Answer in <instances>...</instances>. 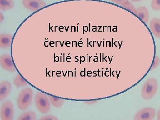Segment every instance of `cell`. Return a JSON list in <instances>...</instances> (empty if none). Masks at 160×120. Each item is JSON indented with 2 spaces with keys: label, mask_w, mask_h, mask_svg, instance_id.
Returning <instances> with one entry per match:
<instances>
[{
  "label": "cell",
  "mask_w": 160,
  "mask_h": 120,
  "mask_svg": "<svg viewBox=\"0 0 160 120\" xmlns=\"http://www.w3.org/2000/svg\"><path fill=\"white\" fill-rule=\"evenodd\" d=\"M11 91V84L7 81L2 82L0 84V100L5 99Z\"/></svg>",
  "instance_id": "obj_8"
},
{
  "label": "cell",
  "mask_w": 160,
  "mask_h": 120,
  "mask_svg": "<svg viewBox=\"0 0 160 120\" xmlns=\"http://www.w3.org/2000/svg\"><path fill=\"white\" fill-rule=\"evenodd\" d=\"M14 6L12 0H0V9L3 11L12 9Z\"/></svg>",
  "instance_id": "obj_12"
},
{
  "label": "cell",
  "mask_w": 160,
  "mask_h": 120,
  "mask_svg": "<svg viewBox=\"0 0 160 120\" xmlns=\"http://www.w3.org/2000/svg\"><path fill=\"white\" fill-rule=\"evenodd\" d=\"M122 6L124 7V8H126V9L134 13V14H136V9L135 8L134 6H133L131 3L129 2H126V3H125V4L123 5Z\"/></svg>",
  "instance_id": "obj_16"
},
{
  "label": "cell",
  "mask_w": 160,
  "mask_h": 120,
  "mask_svg": "<svg viewBox=\"0 0 160 120\" xmlns=\"http://www.w3.org/2000/svg\"><path fill=\"white\" fill-rule=\"evenodd\" d=\"M160 62V58L158 57H156L155 58L153 64H152V67L151 69H154L156 68V67H157V66L159 65Z\"/></svg>",
  "instance_id": "obj_18"
},
{
  "label": "cell",
  "mask_w": 160,
  "mask_h": 120,
  "mask_svg": "<svg viewBox=\"0 0 160 120\" xmlns=\"http://www.w3.org/2000/svg\"><path fill=\"white\" fill-rule=\"evenodd\" d=\"M49 100H50L52 106L56 107H59L63 105L64 103V100L59 98H55L54 97L49 96H48Z\"/></svg>",
  "instance_id": "obj_15"
},
{
  "label": "cell",
  "mask_w": 160,
  "mask_h": 120,
  "mask_svg": "<svg viewBox=\"0 0 160 120\" xmlns=\"http://www.w3.org/2000/svg\"><path fill=\"white\" fill-rule=\"evenodd\" d=\"M152 8L156 11L160 10V0H152L151 3Z\"/></svg>",
  "instance_id": "obj_17"
},
{
  "label": "cell",
  "mask_w": 160,
  "mask_h": 120,
  "mask_svg": "<svg viewBox=\"0 0 160 120\" xmlns=\"http://www.w3.org/2000/svg\"><path fill=\"white\" fill-rule=\"evenodd\" d=\"M36 115L32 111H27L24 112L18 118L20 120H34L36 119Z\"/></svg>",
  "instance_id": "obj_13"
},
{
  "label": "cell",
  "mask_w": 160,
  "mask_h": 120,
  "mask_svg": "<svg viewBox=\"0 0 160 120\" xmlns=\"http://www.w3.org/2000/svg\"><path fill=\"white\" fill-rule=\"evenodd\" d=\"M150 29L152 34L156 37L160 38V19L158 18L152 19L150 21Z\"/></svg>",
  "instance_id": "obj_10"
},
{
  "label": "cell",
  "mask_w": 160,
  "mask_h": 120,
  "mask_svg": "<svg viewBox=\"0 0 160 120\" xmlns=\"http://www.w3.org/2000/svg\"><path fill=\"white\" fill-rule=\"evenodd\" d=\"M110 1L112 2L122 6L126 2H129V0H110Z\"/></svg>",
  "instance_id": "obj_19"
},
{
  "label": "cell",
  "mask_w": 160,
  "mask_h": 120,
  "mask_svg": "<svg viewBox=\"0 0 160 120\" xmlns=\"http://www.w3.org/2000/svg\"><path fill=\"white\" fill-rule=\"evenodd\" d=\"M155 110L151 107L141 109L135 116L134 119L137 120H153L155 116Z\"/></svg>",
  "instance_id": "obj_5"
},
{
  "label": "cell",
  "mask_w": 160,
  "mask_h": 120,
  "mask_svg": "<svg viewBox=\"0 0 160 120\" xmlns=\"http://www.w3.org/2000/svg\"><path fill=\"white\" fill-rule=\"evenodd\" d=\"M13 84L18 87L27 86L28 83L19 74H18L13 79Z\"/></svg>",
  "instance_id": "obj_14"
},
{
  "label": "cell",
  "mask_w": 160,
  "mask_h": 120,
  "mask_svg": "<svg viewBox=\"0 0 160 120\" xmlns=\"http://www.w3.org/2000/svg\"><path fill=\"white\" fill-rule=\"evenodd\" d=\"M35 102L38 110L42 113H46L50 110L49 98L45 93L38 92L35 98Z\"/></svg>",
  "instance_id": "obj_3"
},
{
  "label": "cell",
  "mask_w": 160,
  "mask_h": 120,
  "mask_svg": "<svg viewBox=\"0 0 160 120\" xmlns=\"http://www.w3.org/2000/svg\"><path fill=\"white\" fill-rule=\"evenodd\" d=\"M58 118L54 116H46L42 117L40 118V120H58Z\"/></svg>",
  "instance_id": "obj_20"
},
{
  "label": "cell",
  "mask_w": 160,
  "mask_h": 120,
  "mask_svg": "<svg viewBox=\"0 0 160 120\" xmlns=\"http://www.w3.org/2000/svg\"><path fill=\"white\" fill-rule=\"evenodd\" d=\"M13 37L11 35L2 34L0 35V47L2 49H7L11 46Z\"/></svg>",
  "instance_id": "obj_9"
},
{
  "label": "cell",
  "mask_w": 160,
  "mask_h": 120,
  "mask_svg": "<svg viewBox=\"0 0 160 120\" xmlns=\"http://www.w3.org/2000/svg\"><path fill=\"white\" fill-rule=\"evenodd\" d=\"M23 6L26 9L32 11H36L46 6L42 0H22Z\"/></svg>",
  "instance_id": "obj_6"
},
{
  "label": "cell",
  "mask_w": 160,
  "mask_h": 120,
  "mask_svg": "<svg viewBox=\"0 0 160 120\" xmlns=\"http://www.w3.org/2000/svg\"><path fill=\"white\" fill-rule=\"evenodd\" d=\"M136 15L140 18L145 23H147L149 19V12L146 7H139L136 9Z\"/></svg>",
  "instance_id": "obj_11"
},
{
  "label": "cell",
  "mask_w": 160,
  "mask_h": 120,
  "mask_svg": "<svg viewBox=\"0 0 160 120\" xmlns=\"http://www.w3.org/2000/svg\"><path fill=\"white\" fill-rule=\"evenodd\" d=\"M158 82L153 78L149 79L144 84L142 90V96L145 100H149L154 96L158 90Z\"/></svg>",
  "instance_id": "obj_2"
},
{
  "label": "cell",
  "mask_w": 160,
  "mask_h": 120,
  "mask_svg": "<svg viewBox=\"0 0 160 120\" xmlns=\"http://www.w3.org/2000/svg\"><path fill=\"white\" fill-rule=\"evenodd\" d=\"M33 96V91L30 87L22 90L19 94L17 105L19 109L25 110L29 107L32 102Z\"/></svg>",
  "instance_id": "obj_1"
},
{
  "label": "cell",
  "mask_w": 160,
  "mask_h": 120,
  "mask_svg": "<svg viewBox=\"0 0 160 120\" xmlns=\"http://www.w3.org/2000/svg\"><path fill=\"white\" fill-rule=\"evenodd\" d=\"M14 107L10 101H6L2 105L1 109V118L2 120H11L14 116Z\"/></svg>",
  "instance_id": "obj_4"
},
{
  "label": "cell",
  "mask_w": 160,
  "mask_h": 120,
  "mask_svg": "<svg viewBox=\"0 0 160 120\" xmlns=\"http://www.w3.org/2000/svg\"><path fill=\"white\" fill-rule=\"evenodd\" d=\"M4 16H3L2 13L0 12V21H1V22H2V21L4 20Z\"/></svg>",
  "instance_id": "obj_21"
},
{
  "label": "cell",
  "mask_w": 160,
  "mask_h": 120,
  "mask_svg": "<svg viewBox=\"0 0 160 120\" xmlns=\"http://www.w3.org/2000/svg\"><path fill=\"white\" fill-rule=\"evenodd\" d=\"M158 119L160 120V109L159 110L158 113Z\"/></svg>",
  "instance_id": "obj_22"
},
{
  "label": "cell",
  "mask_w": 160,
  "mask_h": 120,
  "mask_svg": "<svg viewBox=\"0 0 160 120\" xmlns=\"http://www.w3.org/2000/svg\"><path fill=\"white\" fill-rule=\"evenodd\" d=\"M0 63L3 69L6 71L14 72L16 71L14 64L12 62V58L10 55L4 54L0 57Z\"/></svg>",
  "instance_id": "obj_7"
},
{
  "label": "cell",
  "mask_w": 160,
  "mask_h": 120,
  "mask_svg": "<svg viewBox=\"0 0 160 120\" xmlns=\"http://www.w3.org/2000/svg\"><path fill=\"white\" fill-rule=\"evenodd\" d=\"M131 1L133 2H138L142 1V0H131Z\"/></svg>",
  "instance_id": "obj_23"
}]
</instances>
